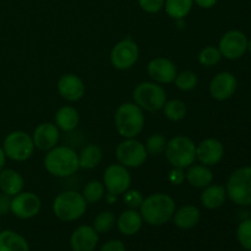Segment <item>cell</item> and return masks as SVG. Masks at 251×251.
<instances>
[{
    "mask_svg": "<svg viewBox=\"0 0 251 251\" xmlns=\"http://www.w3.org/2000/svg\"><path fill=\"white\" fill-rule=\"evenodd\" d=\"M132 97H134L135 103L142 110L151 113L163 109L167 102V93L164 88L158 83L150 82V81L139 83L135 87Z\"/></svg>",
    "mask_w": 251,
    "mask_h": 251,
    "instance_id": "7",
    "label": "cell"
},
{
    "mask_svg": "<svg viewBox=\"0 0 251 251\" xmlns=\"http://www.w3.org/2000/svg\"><path fill=\"white\" fill-rule=\"evenodd\" d=\"M194 5V0H164L166 12L176 20H183L188 16Z\"/></svg>",
    "mask_w": 251,
    "mask_h": 251,
    "instance_id": "28",
    "label": "cell"
},
{
    "mask_svg": "<svg viewBox=\"0 0 251 251\" xmlns=\"http://www.w3.org/2000/svg\"><path fill=\"white\" fill-rule=\"evenodd\" d=\"M114 123L120 136L134 139L144 129V110L136 103H123L115 110Z\"/></svg>",
    "mask_w": 251,
    "mask_h": 251,
    "instance_id": "3",
    "label": "cell"
},
{
    "mask_svg": "<svg viewBox=\"0 0 251 251\" xmlns=\"http://www.w3.org/2000/svg\"><path fill=\"white\" fill-rule=\"evenodd\" d=\"M142 223H144V220H142L141 213L137 212L136 210H132V208L125 210L124 212L120 213V216L117 220V226L119 232L122 234L127 235V237L139 233L142 227Z\"/></svg>",
    "mask_w": 251,
    "mask_h": 251,
    "instance_id": "20",
    "label": "cell"
},
{
    "mask_svg": "<svg viewBox=\"0 0 251 251\" xmlns=\"http://www.w3.org/2000/svg\"><path fill=\"white\" fill-rule=\"evenodd\" d=\"M60 134L59 127L53 123H42L34 129L32 140L34 147L41 151H49L58 145Z\"/></svg>",
    "mask_w": 251,
    "mask_h": 251,
    "instance_id": "17",
    "label": "cell"
},
{
    "mask_svg": "<svg viewBox=\"0 0 251 251\" xmlns=\"http://www.w3.org/2000/svg\"><path fill=\"white\" fill-rule=\"evenodd\" d=\"M85 83L74 74H65L58 81V92L68 102H77L85 95Z\"/></svg>",
    "mask_w": 251,
    "mask_h": 251,
    "instance_id": "18",
    "label": "cell"
},
{
    "mask_svg": "<svg viewBox=\"0 0 251 251\" xmlns=\"http://www.w3.org/2000/svg\"><path fill=\"white\" fill-rule=\"evenodd\" d=\"M142 201H144V195L139 190H126L124 193V202L129 208L136 210L140 208Z\"/></svg>",
    "mask_w": 251,
    "mask_h": 251,
    "instance_id": "36",
    "label": "cell"
},
{
    "mask_svg": "<svg viewBox=\"0 0 251 251\" xmlns=\"http://www.w3.org/2000/svg\"><path fill=\"white\" fill-rule=\"evenodd\" d=\"M100 251H126V248H125V244L122 240L113 239L104 243Z\"/></svg>",
    "mask_w": 251,
    "mask_h": 251,
    "instance_id": "39",
    "label": "cell"
},
{
    "mask_svg": "<svg viewBox=\"0 0 251 251\" xmlns=\"http://www.w3.org/2000/svg\"><path fill=\"white\" fill-rule=\"evenodd\" d=\"M167 146V140L163 135L161 134H153L147 139L145 149H146L147 154L151 156H158V154L163 153Z\"/></svg>",
    "mask_w": 251,
    "mask_h": 251,
    "instance_id": "33",
    "label": "cell"
},
{
    "mask_svg": "<svg viewBox=\"0 0 251 251\" xmlns=\"http://www.w3.org/2000/svg\"><path fill=\"white\" fill-rule=\"evenodd\" d=\"M168 179L169 181H171V184H173V185H180V184H183V181L185 180V173H184V169L173 167V169L169 172Z\"/></svg>",
    "mask_w": 251,
    "mask_h": 251,
    "instance_id": "38",
    "label": "cell"
},
{
    "mask_svg": "<svg viewBox=\"0 0 251 251\" xmlns=\"http://www.w3.org/2000/svg\"><path fill=\"white\" fill-rule=\"evenodd\" d=\"M185 173V179L194 188H206L213 180V174L207 166L203 164H191L188 167Z\"/></svg>",
    "mask_w": 251,
    "mask_h": 251,
    "instance_id": "23",
    "label": "cell"
},
{
    "mask_svg": "<svg viewBox=\"0 0 251 251\" xmlns=\"http://www.w3.org/2000/svg\"><path fill=\"white\" fill-rule=\"evenodd\" d=\"M198 76L193 71H183L178 74L174 80L176 87L181 91H191L198 86Z\"/></svg>",
    "mask_w": 251,
    "mask_h": 251,
    "instance_id": "35",
    "label": "cell"
},
{
    "mask_svg": "<svg viewBox=\"0 0 251 251\" xmlns=\"http://www.w3.org/2000/svg\"><path fill=\"white\" fill-rule=\"evenodd\" d=\"M103 158V151L98 145L90 144L85 146L78 154V163L80 168L83 169H93L100 166V161Z\"/></svg>",
    "mask_w": 251,
    "mask_h": 251,
    "instance_id": "27",
    "label": "cell"
},
{
    "mask_svg": "<svg viewBox=\"0 0 251 251\" xmlns=\"http://www.w3.org/2000/svg\"><path fill=\"white\" fill-rule=\"evenodd\" d=\"M5 161H6V156H5V152L2 150V147H0V171L4 168Z\"/></svg>",
    "mask_w": 251,
    "mask_h": 251,
    "instance_id": "42",
    "label": "cell"
},
{
    "mask_svg": "<svg viewBox=\"0 0 251 251\" xmlns=\"http://www.w3.org/2000/svg\"><path fill=\"white\" fill-rule=\"evenodd\" d=\"M0 251H29L26 238L14 230L0 232Z\"/></svg>",
    "mask_w": 251,
    "mask_h": 251,
    "instance_id": "25",
    "label": "cell"
},
{
    "mask_svg": "<svg viewBox=\"0 0 251 251\" xmlns=\"http://www.w3.org/2000/svg\"><path fill=\"white\" fill-rule=\"evenodd\" d=\"M139 5L145 12L157 14L164 6V0H139Z\"/></svg>",
    "mask_w": 251,
    "mask_h": 251,
    "instance_id": "37",
    "label": "cell"
},
{
    "mask_svg": "<svg viewBox=\"0 0 251 251\" xmlns=\"http://www.w3.org/2000/svg\"><path fill=\"white\" fill-rule=\"evenodd\" d=\"M115 223H117V218L114 213L110 211H103L96 216L92 227L97 233H108L113 229Z\"/></svg>",
    "mask_w": 251,
    "mask_h": 251,
    "instance_id": "30",
    "label": "cell"
},
{
    "mask_svg": "<svg viewBox=\"0 0 251 251\" xmlns=\"http://www.w3.org/2000/svg\"><path fill=\"white\" fill-rule=\"evenodd\" d=\"M147 74L156 83L174 82L176 75V66L167 58H154L147 65Z\"/></svg>",
    "mask_w": 251,
    "mask_h": 251,
    "instance_id": "16",
    "label": "cell"
},
{
    "mask_svg": "<svg viewBox=\"0 0 251 251\" xmlns=\"http://www.w3.org/2000/svg\"><path fill=\"white\" fill-rule=\"evenodd\" d=\"M78 122H80L78 112L71 105H64L55 113V125L65 132L75 130Z\"/></svg>",
    "mask_w": 251,
    "mask_h": 251,
    "instance_id": "26",
    "label": "cell"
},
{
    "mask_svg": "<svg viewBox=\"0 0 251 251\" xmlns=\"http://www.w3.org/2000/svg\"><path fill=\"white\" fill-rule=\"evenodd\" d=\"M44 167L47 172L58 178H66L80 168L78 154L69 146H55L49 150L44 157Z\"/></svg>",
    "mask_w": 251,
    "mask_h": 251,
    "instance_id": "2",
    "label": "cell"
},
{
    "mask_svg": "<svg viewBox=\"0 0 251 251\" xmlns=\"http://www.w3.org/2000/svg\"><path fill=\"white\" fill-rule=\"evenodd\" d=\"M10 205H11L10 196L4 193L0 194V215H6L10 211Z\"/></svg>",
    "mask_w": 251,
    "mask_h": 251,
    "instance_id": "40",
    "label": "cell"
},
{
    "mask_svg": "<svg viewBox=\"0 0 251 251\" xmlns=\"http://www.w3.org/2000/svg\"><path fill=\"white\" fill-rule=\"evenodd\" d=\"M42 207L41 199L33 193H19L17 195L12 196L10 211L12 215L16 216L21 220H28L34 217L39 213Z\"/></svg>",
    "mask_w": 251,
    "mask_h": 251,
    "instance_id": "13",
    "label": "cell"
},
{
    "mask_svg": "<svg viewBox=\"0 0 251 251\" xmlns=\"http://www.w3.org/2000/svg\"><path fill=\"white\" fill-rule=\"evenodd\" d=\"M218 49L226 59L235 60V59L242 58L248 50L247 36L242 31H237V29L227 32L221 38Z\"/></svg>",
    "mask_w": 251,
    "mask_h": 251,
    "instance_id": "12",
    "label": "cell"
},
{
    "mask_svg": "<svg viewBox=\"0 0 251 251\" xmlns=\"http://www.w3.org/2000/svg\"><path fill=\"white\" fill-rule=\"evenodd\" d=\"M200 210H199L196 206L193 205L183 206V207L179 208L178 211H176L173 216L174 225H176L179 229L183 230H188L196 227L198 223L200 222Z\"/></svg>",
    "mask_w": 251,
    "mask_h": 251,
    "instance_id": "21",
    "label": "cell"
},
{
    "mask_svg": "<svg viewBox=\"0 0 251 251\" xmlns=\"http://www.w3.org/2000/svg\"><path fill=\"white\" fill-rule=\"evenodd\" d=\"M2 150L7 158L24 162L33 154L34 144L32 136L25 131H12L5 137Z\"/></svg>",
    "mask_w": 251,
    "mask_h": 251,
    "instance_id": "8",
    "label": "cell"
},
{
    "mask_svg": "<svg viewBox=\"0 0 251 251\" xmlns=\"http://www.w3.org/2000/svg\"><path fill=\"white\" fill-rule=\"evenodd\" d=\"M237 87V77L232 73L223 71L211 80L210 93L216 100H226L234 95Z\"/></svg>",
    "mask_w": 251,
    "mask_h": 251,
    "instance_id": "15",
    "label": "cell"
},
{
    "mask_svg": "<svg viewBox=\"0 0 251 251\" xmlns=\"http://www.w3.org/2000/svg\"><path fill=\"white\" fill-rule=\"evenodd\" d=\"M221 58H222V54H221L220 49L213 46L206 47L199 54V61L203 66L216 65V64L220 63Z\"/></svg>",
    "mask_w": 251,
    "mask_h": 251,
    "instance_id": "34",
    "label": "cell"
},
{
    "mask_svg": "<svg viewBox=\"0 0 251 251\" xmlns=\"http://www.w3.org/2000/svg\"><path fill=\"white\" fill-rule=\"evenodd\" d=\"M104 185L98 180H91L85 185L82 196L87 203H96L104 196Z\"/></svg>",
    "mask_w": 251,
    "mask_h": 251,
    "instance_id": "31",
    "label": "cell"
},
{
    "mask_svg": "<svg viewBox=\"0 0 251 251\" xmlns=\"http://www.w3.org/2000/svg\"><path fill=\"white\" fill-rule=\"evenodd\" d=\"M25 181L21 174L14 169L0 171V190L9 196H15L21 193Z\"/></svg>",
    "mask_w": 251,
    "mask_h": 251,
    "instance_id": "22",
    "label": "cell"
},
{
    "mask_svg": "<svg viewBox=\"0 0 251 251\" xmlns=\"http://www.w3.org/2000/svg\"><path fill=\"white\" fill-rule=\"evenodd\" d=\"M237 239L244 250L251 251V218L242 221L238 226Z\"/></svg>",
    "mask_w": 251,
    "mask_h": 251,
    "instance_id": "32",
    "label": "cell"
},
{
    "mask_svg": "<svg viewBox=\"0 0 251 251\" xmlns=\"http://www.w3.org/2000/svg\"><path fill=\"white\" fill-rule=\"evenodd\" d=\"M98 233L92 226H80L70 237V247L73 251H95L98 244Z\"/></svg>",
    "mask_w": 251,
    "mask_h": 251,
    "instance_id": "19",
    "label": "cell"
},
{
    "mask_svg": "<svg viewBox=\"0 0 251 251\" xmlns=\"http://www.w3.org/2000/svg\"><path fill=\"white\" fill-rule=\"evenodd\" d=\"M103 185L114 195H120L129 190L131 185V176L126 167L123 164H110L103 174Z\"/></svg>",
    "mask_w": 251,
    "mask_h": 251,
    "instance_id": "11",
    "label": "cell"
},
{
    "mask_svg": "<svg viewBox=\"0 0 251 251\" xmlns=\"http://www.w3.org/2000/svg\"><path fill=\"white\" fill-rule=\"evenodd\" d=\"M176 212V201L168 194L157 193L144 199L140 206L142 220L150 226H163L173 218Z\"/></svg>",
    "mask_w": 251,
    "mask_h": 251,
    "instance_id": "1",
    "label": "cell"
},
{
    "mask_svg": "<svg viewBox=\"0 0 251 251\" xmlns=\"http://www.w3.org/2000/svg\"><path fill=\"white\" fill-rule=\"evenodd\" d=\"M227 196L238 206H251V167H242L230 174Z\"/></svg>",
    "mask_w": 251,
    "mask_h": 251,
    "instance_id": "6",
    "label": "cell"
},
{
    "mask_svg": "<svg viewBox=\"0 0 251 251\" xmlns=\"http://www.w3.org/2000/svg\"><path fill=\"white\" fill-rule=\"evenodd\" d=\"M248 50H249L251 53V38L249 39V41H248Z\"/></svg>",
    "mask_w": 251,
    "mask_h": 251,
    "instance_id": "43",
    "label": "cell"
},
{
    "mask_svg": "<svg viewBox=\"0 0 251 251\" xmlns=\"http://www.w3.org/2000/svg\"><path fill=\"white\" fill-rule=\"evenodd\" d=\"M200 199L203 207L208 208V210H216V208L221 207L226 202L227 191L222 185L210 184V185L203 189Z\"/></svg>",
    "mask_w": 251,
    "mask_h": 251,
    "instance_id": "24",
    "label": "cell"
},
{
    "mask_svg": "<svg viewBox=\"0 0 251 251\" xmlns=\"http://www.w3.org/2000/svg\"><path fill=\"white\" fill-rule=\"evenodd\" d=\"M139 54V47L132 39H123L113 47L110 51V63L118 70H127L136 64Z\"/></svg>",
    "mask_w": 251,
    "mask_h": 251,
    "instance_id": "10",
    "label": "cell"
},
{
    "mask_svg": "<svg viewBox=\"0 0 251 251\" xmlns=\"http://www.w3.org/2000/svg\"><path fill=\"white\" fill-rule=\"evenodd\" d=\"M164 115L172 122H180L186 115V105L180 100H172L166 102L163 107Z\"/></svg>",
    "mask_w": 251,
    "mask_h": 251,
    "instance_id": "29",
    "label": "cell"
},
{
    "mask_svg": "<svg viewBox=\"0 0 251 251\" xmlns=\"http://www.w3.org/2000/svg\"><path fill=\"white\" fill-rule=\"evenodd\" d=\"M217 1L218 0H194V2L202 9H211L217 4Z\"/></svg>",
    "mask_w": 251,
    "mask_h": 251,
    "instance_id": "41",
    "label": "cell"
},
{
    "mask_svg": "<svg viewBox=\"0 0 251 251\" xmlns=\"http://www.w3.org/2000/svg\"><path fill=\"white\" fill-rule=\"evenodd\" d=\"M115 156L118 162L126 168H137L146 162L149 154L145 145L134 137L120 142L115 150Z\"/></svg>",
    "mask_w": 251,
    "mask_h": 251,
    "instance_id": "9",
    "label": "cell"
},
{
    "mask_svg": "<svg viewBox=\"0 0 251 251\" xmlns=\"http://www.w3.org/2000/svg\"><path fill=\"white\" fill-rule=\"evenodd\" d=\"M87 210V202L82 194L66 190L59 194L53 201V213L64 222H73L82 217Z\"/></svg>",
    "mask_w": 251,
    "mask_h": 251,
    "instance_id": "4",
    "label": "cell"
},
{
    "mask_svg": "<svg viewBox=\"0 0 251 251\" xmlns=\"http://www.w3.org/2000/svg\"><path fill=\"white\" fill-rule=\"evenodd\" d=\"M223 156H225V147L220 140L210 137L196 145V158L203 166H216L222 161Z\"/></svg>",
    "mask_w": 251,
    "mask_h": 251,
    "instance_id": "14",
    "label": "cell"
},
{
    "mask_svg": "<svg viewBox=\"0 0 251 251\" xmlns=\"http://www.w3.org/2000/svg\"><path fill=\"white\" fill-rule=\"evenodd\" d=\"M166 158L176 168H188L196 159V145L190 137L176 136L167 142Z\"/></svg>",
    "mask_w": 251,
    "mask_h": 251,
    "instance_id": "5",
    "label": "cell"
}]
</instances>
